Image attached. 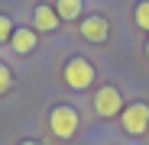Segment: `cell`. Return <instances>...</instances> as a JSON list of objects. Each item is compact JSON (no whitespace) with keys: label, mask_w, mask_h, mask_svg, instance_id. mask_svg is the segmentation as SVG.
Instances as JSON below:
<instances>
[{"label":"cell","mask_w":149,"mask_h":145,"mask_svg":"<svg viewBox=\"0 0 149 145\" xmlns=\"http://www.w3.org/2000/svg\"><path fill=\"white\" fill-rule=\"evenodd\" d=\"M133 19H136V26H139V29H146V32H149V0H143V3L136 7Z\"/></svg>","instance_id":"9"},{"label":"cell","mask_w":149,"mask_h":145,"mask_svg":"<svg viewBox=\"0 0 149 145\" xmlns=\"http://www.w3.org/2000/svg\"><path fill=\"white\" fill-rule=\"evenodd\" d=\"M78 110L71 107H55L52 113H49V129H52V135L58 139H71L74 132H78Z\"/></svg>","instance_id":"2"},{"label":"cell","mask_w":149,"mask_h":145,"mask_svg":"<svg viewBox=\"0 0 149 145\" xmlns=\"http://www.w3.org/2000/svg\"><path fill=\"white\" fill-rule=\"evenodd\" d=\"M58 19H78L81 16V0H55Z\"/></svg>","instance_id":"8"},{"label":"cell","mask_w":149,"mask_h":145,"mask_svg":"<svg viewBox=\"0 0 149 145\" xmlns=\"http://www.w3.org/2000/svg\"><path fill=\"white\" fill-rule=\"evenodd\" d=\"M107 36H110V26H107V19L97 13V16H84L81 19V39H88V42H107Z\"/></svg>","instance_id":"5"},{"label":"cell","mask_w":149,"mask_h":145,"mask_svg":"<svg viewBox=\"0 0 149 145\" xmlns=\"http://www.w3.org/2000/svg\"><path fill=\"white\" fill-rule=\"evenodd\" d=\"M10 36H13V23H10V16L0 13V42H10Z\"/></svg>","instance_id":"11"},{"label":"cell","mask_w":149,"mask_h":145,"mask_svg":"<svg viewBox=\"0 0 149 145\" xmlns=\"http://www.w3.org/2000/svg\"><path fill=\"white\" fill-rule=\"evenodd\" d=\"M62 78H65V84L71 90H84V87L94 84V65L88 58H71L65 65V71H62Z\"/></svg>","instance_id":"1"},{"label":"cell","mask_w":149,"mask_h":145,"mask_svg":"<svg viewBox=\"0 0 149 145\" xmlns=\"http://www.w3.org/2000/svg\"><path fill=\"white\" fill-rule=\"evenodd\" d=\"M94 110L97 116H120L123 113V97L117 87H101L94 93Z\"/></svg>","instance_id":"4"},{"label":"cell","mask_w":149,"mask_h":145,"mask_svg":"<svg viewBox=\"0 0 149 145\" xmlns=\"http://www.w3.org/2000/svg\"><path fill=\"white\" fill-rule=\"evenodd\" d=\"M146 58H149V39H146Z\"/></svg>","instance_id":"13"},{"label":"cell","mask_w":149,"mask_h":145,"mask_svg":"<svg viewBox=\"0 0 149 145\" xmlns=\"http://www.w3.org/2000/svg\"><path fill=\"white\" fill-rule=\"evenodd\" d=\"M36 42H39V39H36V29H13V36H10V48L19 52V55L33 52Z\"/></svg>","instance_id":"7"},{"label":"cell","mask_w":149,"mask_h":145,"mask_svg":"<svg viewBox=\"0 0 149 145\" xmlns=\"http://www.w3.org/2000/svg\"><path fill=\"white\" fill-rule=\"evenodd\" d=\"M10 87H13V71H10L3 61H0V93H7Z\"/></svg>","instance_id":"10"},{"label":"cell","mask_w":149,"mask_h":145,"mask_svg":"<svg viewBox=\"0 0 149 145\" xmlns=\"http://www.w3.org/2000/svg\"><path fill=\"white\" fill-rule=\"evenodd\" d=\"M120 123L130 135H143L149 129V107L146 103H130L127 110L120 113Z\"/></svg>","instance_id":"3"},{"label":"cell","mask_w":149,"mask_h":145,"mask_svg":"<svg viewBox=\"0 0 149 145\" xmlns=\"http://www.w3.org/2000/svg\"><path fill=\"white\" fill-rule=\"evenodd\" d=\"M58 13H55V7H49V3H39L36 7V13H33V26H36V32H55L58 29Z\"/></svg>","instance_id":"6"},{"label":"cell","mask_w":149,"mask_h":145,"mask_svg":"<svg viewBox=\"0 0 149 145\" xmlns=\"http://www.w3.org/2000/svg\"><path fill=\"white\" fill-rule=\"evenodd\" d=\"M19 145H39V142H19Z\"/></svg>","instance_id":"12"}]
</instances>
